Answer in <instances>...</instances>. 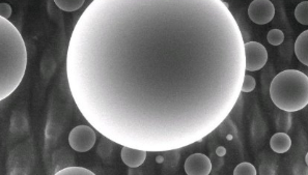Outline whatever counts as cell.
Masks as SVG:
<instances>
[{"label":"cell","instance_id":"cell-7","mask_svg":"<svg viewBox=\"0 0 308 175\" xmlns=\"http://www.w3.org/2000/svg\"><path fill=\"white\" fill-rule=\"evenodd\" d=\"M184 168L188 175H209L212 171V162L208 156L193 154L187 157Z\"/></svg>","mask_w":308,"mask_h":175},{"label":"cell","instance_id":"cell-15","mask_svg":"<svg viewBox=\"0 0 308 175\" xmlns=\"http://www.w3.org/2000/svg\"><path fill=\"white\" fill-rule=\"evenodd\" d=\"M256 173L254 166L248 162L239 164L234 170V175H256Z\"/></svg>","mask_w":308,"mask_h":175},{"label":"cell","instance_id":"cell-8","mask_svg":"<svg viewBox=\"0 0 308 175\" xmlns=\"http://www.w3.org/2000/svg\"><path fill=\"white\" fill-rule=\"evenodd\" d=\"M148 152L143 149H138L129 146H123L122 148V161L124 164L130 168H138L144 163L147 159Z\"/></svg>","mask_w":308,"mask_h":175},{"label":"cell","instance_id":"cell-12","mask_svg":"<svg viewBox=\"0 0 308 175\" xmlns=\"http://www.w3.org/2000/svg\"><path fill=\"white\" fill-rule=\"evenodd\" d=\"M295 18L300 24L308 25V1L307 0L300 2L296 6Z\"/></svg>","mask_w":308,"mask_h":175},{"label":"cell","instance_id":"cell-13","mask_svg":"<svg viewBox=\"0 0 308 175\" xmlns=\"http://www.w3.org/2000/svg\"><path fill=\"white\" fill-rule=\"evenodd\" d=\"M55 174L56 175H93L95 173L87 168L78 167V166H71V167H66L65 169L57 171Z\"/></svg>","mask_w":308,"mask_h":175},{"label":"cell","instance_id":"cell-5","mask_svg":"<svg viewBox=\"0 0 308 175\" xmlns=\"http://www.w3.org/2000/svg\"><path fill=\"white\" fill-rule=\"evenodd\" d=\"M245 70L248 72H258L262 70L268 61V51L264 45L258 41L244 43Z\"/></svg>","mask_w":308,"mask_h":175},{"label":"cell","instance_id":"cell-16","mask_svg":"<svg viewBox=\"0 0 308 175\" xmlns=\"http://www.w3.org/2000/svg\"><path fill=\"white\" fill-rule=\"evenodd\" d=\"M256 86V81L255 79L251 76V75H246L243 78L242 82V87H241V93H251L254 90Z\"/></svg>","mask_w":308,"mask_h":175},{"label":"cell","instance_id":"cell-3","mask_svg":"<svg viewBox=\"0 0 308 175\" xmlns=\"http://www.w3.org/2000/svg\"><path fill=\"white\" fill-rule=\"evenodd\" d=\"M270 97L280 110L300 111L308 105V77L298 70H286L271 82Z\"/></svg>","mask_w":308,"mask_h":175},{"label":"cell","instance_id":"cell-17","mask_svg":"<svg viewBox=\"0 0 308 175\" xmlns=\"http://www.w3.org/2000/svg\"><path fill=\"white\" fill-rule=\"evenodd\" d=\"M12 14H13V8L10 4L6 2L0 3V17L8 19L12 16Z\"/></svg>","mask_w":308,"mask_h":175},{"label":"cell","instance_id":"cell-9","mask_svg":"<svg viewBox=\"0 0 308 175\" xmlns=\"http://www.w3.org/2000/svg\"><path fill=\"white\" fill-rule=\"evenodd\" d=\"M270 146L276 154H285L288 152L292 146V139L286 133H276L271 137Z\"/></svg>","mask_w":308,"mask_h":175},{"label":"cell","instance_id":"cell-6","mask_svg":"<svg viewBox=\"0 0 308 175\" xmlns=\"http://www.w3.org/2000/svg\"><path fill=\"white\" fill-rule=\"evenodd\" d=\"M275 16V7L270 0H253L248 7V17L258 25L270 23Z\"/></svg>","mask_w":308,"mask_h":175},{"label":"cell","instance_id":"cell-4","mask_svg":"<svg viewBox=\"0 0 308 175\" xmlns=\"http://www.w3.org/2000/svg\"><path fill=\"white\" fill-rule=\"evenodd\" d=\"M97 135L95 129L88 126H77L68 135V144L77 153H87L95 146Z\"/></svg>","mask_w":308,"mask_h":175},{"label":"cell","instance_id":"cell-14","mask_svg":"<svg viewBox=\"0 0 308 175\" xmlns=\"http://www.w3.org/2000/svg\"><path fill=\"white\" fill-rule=\"evenodd\" d=\"M267 39L272 46H279L285 41V33L280 29H271L268 32Z\"/></svg>","mask_w":308,"mask_h":175},{"label":"cell","instance_id":"cell-11","mask_svg":"<svg viewBox=\"0 0 308 175\" xmlns=\"http://www.w3.org/2000/svg\"><path fill=\"white\" fill-rule=\"evenodd\" d=\"M85 0H54L56 6L64 12H75L83 6Z\"/></svg>","mask_w":308,"mask_h":175},{"label":"cell","instance_id":"cell-2","mask_svg":"<svg viewBox=\"0 0 308 175\" xmlns=\"http://www.w3.org/2000/svg\"><path fill=\"white\" fill-rule=\"evenodd\" d=\"M27 49L20 31L0 17V102L21 84L27 68Z\"/></svg>","mask_w":308,"mask_h":175},{"label":"cell","instance_id":"cell-1","mask_svg":"<svg viewBox=\"0 0 308 175\" xmlns=\"http://www.w3.org/2000/svg\"><path fill=\"white\" fill-rule=\"evenodd\" d=\"M66 65L84 119L118 145L152 153L219 128L246 73L241 28L223 0H92Z\"/></svg>","mask_w":308,"mask_h":175},{"label":"cell","instance_id":"cell-10","mask_svg":"<svg viewBox=\"0 0 308 175\" xmlns=\"http://www.w3.org/2000/svg\"><path fill=\"white\" fill-rule=\"evenodd\" d=\"M295 54L302 64L308 65V30H304L295 41Z\"/></svg>","mask_w":308,"mask_h":175}]
</instances>
